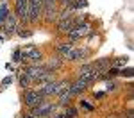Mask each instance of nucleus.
<instances>
[{
	"label": "nucleus",
	"instance_id": "f257e3e1",
	"mask_svg": "<svg viewBox=\"0 0 134 118\" xmlns=\"http://www.w3.org/2000/svg\"><path fill=\"white\" fill-rule=\"evenodd\" d=\"M68 86H70V81H66V79H63V81H52V82L40 84L38 86V91L41 93L43 98H50V97H57Z\"/></svg>",
	"mask_w": 134,
	"mask_h": 118
},
{
	"label": "nucleus",
	"instance_id": "f03ea898",
	"mask_svg": "<svg viewBox=\"0 0 134 118\" xmlns=\"http://www.w3.org/2000/svg\"><path fill=\"white\" fill-rule=\"evenodd\" d=\"M21 52V63L25 64H41L43 63V52L41 48H38V45H25L20 48Z\"/></svg>",
	"mask_w": 134,
	"mask_h": 118
},
{
	"label": "nucleus",
	"instance_id": "7ed1b4c3",
	"mask_svg": "<svg viewBox=\"0 0 134 118\" xmlns=\"http://www.w3.org/2000/svg\"><path fill=\"white\" fill-rule=\"evenodd\" d=\"M90 32H93V23L90 20L81 21V23H77L72 31L66 34V40H68V41H72V43L81 41V40H84V38H88V34H90Z\"/></svg>",
	"mask_w": 134,
	"mask_h": 118
},
{
	"label": "nucleus",
	"instance_id": "20e7f679",
	"mask_svg": "<svg viewBox=\"0 0 134 118\" xmlns=\"http://www.w3.org/2000/svg\"><path fill=\"white\" fill-rule=\"evenodd\" d=\"M43 14V0H27V25H38Z\"/></svg>",
	"mask_w": 134,
	"mask_h": 118
},
{
	"label": "nucleus",
	"instance_id": "39448f33",
	"mask_svg": "<svg viewBox=\"0 0 134 118\" xmlns=\"http://www.w3.org/2000/svg\"><path fill=\"white\" fill-rule=\"evenodd\" d=\"M55 109H57V104H55V102H48V100L45 98L41 104H38L36 107H32V109H29V111L38 118H48V116H52V115L55 113Z\"/></svg>",
	"mask_w": 134,
	"mask_h": 118
},
{
	"label": "nucleus",
	"instance_id": "423d86ee",
	"mask_svg": "<svg viewBox=\"0 0 134 118\" xmlns=\"http://www.w3.org/2000/svg\"><path fill=\"white\" fill-rule=\"evenodd\" d=\"M90 55H91V48H88V47H73L70 52L66 54V57H64V61H70V63H77V61H86V59H90Z\"/></svg>",
	"mask_w": 134,
	"mask_h": 118
},
{
	"label": "nucleus",
	"instance_id": "0eeeda50",
	"mask_svg": "<svg viewBox=\"0 0 134 118\" xmlns=\"http://www.w3.org/2000/svg\"><path fill=\"white\" fill-rule=\"evenodd\" d=\"M43 100H45V98L41 97V93H40L38 89H31V88H29V89H25V91H23V95H21V102H23V106L27 107V109L36 107L38 104H41Z\"/></svg>",
	"mask_w": 134,
	"mask_h": 118
},
{
	"label": "nucleus",
	"instance_id": "6e6552de",
	"mask_svg": "<svg viewBox=\"0 0 134 118\" xmlns=\"http://www.w3.org/2000/svg\"><path fill=\"white\" fill-rule=\"evenodd\" d=\"M45 72H48V70H47L43 64H25L23 70H21V74H25L32 82H38V79H40Z\"/></svg>",
	"mask_w": 134,
	"mask_h": 118
},
{
	"label": "nucleus",
	"instance_id": "1a4fd4ad",
	"mask_svg": "<svg viewBox=\"0 0 134 118\" xmlns=\"http://www.w3.org/2000/svg\"><path fill=\"white\" fill-rule=\"evenodd\" d=\"M18 25H20V21H18V18L11 13L9 16L4 20V23L0 25V31H4V36L5 38H11L14 32H16V29H18Z\"/></svg>",
	"mask_w": 134,
	"mask_h": 118
},
{
	"label": "nucleus",
	"instance_id": "9d476101",
	"mask_svg": "<svg viewBox=\"0 0 134 118\" xmlns=\"http://www.w3.org/2000/svg\"><path fill=\"white\" fill-rule=\"evenodd\" d=\"M64 57H61V55H52V57H48V59H43V66L48 70V72H55V70H61L63 66H64Z\"/></svg>",
	"mask_w": 134,
	"mask_h": 118
},
{
	"label": "nucleus",
	"instance_id": "9b49d317",
	"mask_svg": "<svg viewBox=\"0 0 134 118\" xmlns=\"http://www.w3.org/2000/svg\"><path fill=\"white\" fill-rule=\"evenodd\" d=\"M59 16V7L57 5H50V7H43V14H41V21H45L47 25H52L57 21Z\"/></svg>",
	"mask_w": 134,
	"mask_h": 118
},
{
	"label": "nucleus",
	"instance_id": "f8f14e48",
	"mask_svg": "<svg viewBox=\"0 0 134 118\" xmlns=\"http://www.w3.org/2000/svg\"><path fill=\"white\" fill-rule=\"evenodd\" d=\"M88 88H90V84H88L86 81H82V79H75V81H72V82H70L68 91H70L73 97H77V95H82Z\"/></svg>",
	"mask_w": 134,
	"mask_h": 118
},
{
	"label": "nucleus",
	"instance_id": "ddd939ff",
	"mask_svg": "<svg viewBox=\"0 0 134 118\" xmlns=\"http://www.w3.org/2000/svg\"><path fill=\"white\" fill-rule=\"evenodd\" d=\"M75 14H77V13H75ZM75 14L70 16V18H66V20H57L55 25H57V32H59V34L66 36V34L75 27Z\"/></svg>",
	"mask_w": 134,
	"mask_h": 118
},
{
	"label": "nucleus",
	"instance_id": "4468645a",
	"mask_svg": "<svg viewBox=\"0 0 134 118\" xmlns=\"http://www.w3.org/2000/svg\"><path fill=\"white\" fill-rule=\"evenodd\" d=\"M91 66L97 72H105L107 68H111V57H100L97 61H91Z\"/></svg>",
	"mask_w": 134,
	"mask_h": 118
},
{
	"label": "nucleus",
	"instance_id": "2eb2a0df",
	"mask_svg": "<svg viewBox=\"0 0 134 118\" xmlns=\"http://www.w3.org/2000/svg\"><path fill=\"white\" fill-rule=\"evenodd\" d=\"M72 98H73V95L68 91V88L64 89V91H61L59 95H57V107H66V106H70L72 104Z\"/></svg>",
	"mask_w": 134,
	"mask_h": 118
},
{
	"label": "nucleus",
	"instance_id": "dca6fc26",
	"mask_svg": "<svg viewBox=\"0 0 134 118\" xmlns=\"http://www.w3.org/2000/svg\"><path fill=\"white\" fill-rule=\"evenodd\" d=\"M73 47H75V45H73L72 41H68V40H66V41H59L55 45V54L61 55V57H66V54L70 52Z\"/></svg>",
	"mask_w": 134,
	"mask_h": 118
},
{
	"label": "nucleus",
	"instance_id": "f3484780",
	"mask_svg": "<svg viewBox=\"0 0 134 118\" xmlns=\"http://www.w3.org/2000/svg\"><path fill=\"white\" fill-rule=\"evenodd\" d=\"M13 13V7H11L9 0H0V25L4 23V20Z\"/></svg>",
	"mask_w": 134,
	"mask_h": 118
},
{
	"label": "nucleus",
	"instance_id": "a211bd4d",
	"mask_svg": "<svg viewBox=\"0 0 134 118\" xmlns=\"http://www.w3.org/2000/svg\"><path fill=\"white\" fill-rule=\"evenodd\" d=\"M127 63H129V57H127V55H118V57H111V66H114V68H124Z\"/></svg>",
	"mask_w": 134,
	"mask_h": 118
},
{
	"label": "nucleus",
	"instance_id": "6ab92c4d",
	"mask_svg": "<svg viewBox=\"0 0 134 118\" xmlns=\"http://www.w3.org/2000/svg\"><path fill=\"white\" fill-rule=\"evenodd\" d=\"M14 34H18L20 38H31L32 34H34V31H32L31 27H27V25H18V29H16V32Z\"/></svg>",
	"mask_w": 134,
	"mask_h": 118
},
{
	"label": "nucleus",
	"instance_id": "aec40b11",
	"mask_svg": "<svg viewBox=\"0 0 134 118\" xmlns=\"http://www.w3.org/2000/svg\"><path fill=\"white\" fill-rule=\"evenodd\" d=\"M18 84H20V88H23V89H29L34 82H32L31 79L27 77L25 74H21V72H18Z\"/></svg>",
	"mask_w": 134,
	"mask_h": 118
},
{
	"label": "nucleus",
	"instance_id": "412c9836",
	"mask_svg": "<svg viewBox=\"0 0 134 118\" xmlns=\"http://www.w3.org/2000/svg\"><path fill=\"white\" fill-rule=\"evenodd\" d=\"M52 81H57V79H55V75H54V72H45V74L38 79V82H36V84L40 86V84H45V82H52Z\"/></svg>",
	"mask_w": 134,
	"mask_h": 118
},
{
	"label": "nucleus",
	"instance_id": "4be33fe9",
	"mask_svg": "<svg viewBox=\"0 0 134 118\" xmlns=\"http://www.w3.org/2000/svg\"><path fill=\"white\" fill-rule=\"evenodd\" d=\"M63 115H64L66 118H77V115H79V109H77V107H73L72 104H70V106L64 107V113H63Z\"/></svg>",
	"mask_w": 134,
	"mask_h": 118
},
{
	"label": "nucleus",
	"instance_id": "5701e85b",
	"mask_svg": "<svg viewBox=\"0 0 134 118\" xmlns=\"http://www.w3.org/2000/svg\"><path fill=\"white\" fill-rule=\"evenodd\" d=\"M88 4H90L88 0H75L70 7H72V9L77 13V11H81V9H86V7H88Z\"/></svg>",
	"mask_w": 134,
	"mask_h": 118
},
{
	"label": "nucleus",
	"instance_id": "b1692460",
	"mask_svg": "<svg viewBox=\"0 0 134 118\" xmlns=\"http://www.w3.org/2000/svg\"><path fill=\"white\" fill-rule=\"evenodd\" d=\"M107 82V88H105V93H113L118 89V84H116V81L114 79H109V81H105Z\"/></svg>",
	"mask_w": 134,
	"mask_h": 118
},
{
	"label": "nucleus",
	"instance_id": "393cba45",
	"mask_svg": "<svg viewBox=\"0 0 134 118\" xmlns=\"http://www.w3.org/2000/svg\"><path fill=\"white\" fill-rule=\"evenodd\" d=\"M120 75H122V77H127V79H131V77L134 75V70L131 68V66H129V68H120Z\"/></svg>",
	"mask_w": 134,
	"mask_h": 118
},
{
	"label": "nucleus",
	"instance_id": "a878e982",
	"mask_svg": "<svg viewBox=\"0 0 134 118\" xmlns=\"http://www.w3.org/2000/svg\"><path fill=\"white\" fill-rule=\"evenodd\" d=\"M75 0H57V7L61 9V7H70Z\"/></svg>",
	"mask_w": 134,
	"mask_h": 118
},
{
	"label": "nucleus",
	"instance_id": "bb28decb",
	"mask_svg": "<svg viewBox=\"0 0 134 118\" xmlns=\"http://www.w3.org/2000/svg\"><path fill=\"white\" fill-rule=\"evenodd\" d=\"M13 61H14V63H21V52H20V48H16V50L13 52Z\"/></svg>",
	"mask_w": 134,
	"mask_h": 118
},
{
	"label": "nucleus",
	"instance_id": "cd10ccee",
	"mask_svg": "<svg viewBox=\"0 0 134 118\" xmlns=\"http://www.w3.org/2000/svg\"><path fill=\"white\" fill-rule=\"evenodd\" d=\"M81 106H82L84 109H88V111H95V106L90 104V100H81Z\"/></svg>",
	"mask_w": 134,
	"mask_h": 118
},
{
	"label": "nucleus",
	"instance_id": "c85d7f7f",
	"mask_svg": "<svg viewBox=\"0 0 134 118\" xmlns=\"http://www.w3.org/2000/svg\"><path fill=\"white\" fill-rule=\"evenodd\" d=\"M50 5H57V0H43V7H50Z\"/></svg>",
	"mask_w": 134,
	"mask_h": 118
},
{
	"label": "nucleus",
	"instance_id": "c756f323",
	"mask_svg": "<svg viewBox=\"0 0 134 118\" xmlns=\"http://www.w3.org/2000/svg\"><path fill=\"white\" fill-rule=\"evenodd\" d=\"M105 95H107L105 91H97V93H95V95H93V97H95L97 100H100V98H104V97H105Z\"/></svg>",
	"mask_w": 134,
	"mask_h": 118
},
{
	"label": "nucleus",
	"instance_id": "7c9ffc66",
	"mask_svg": "<svg viewBox=\"0 0 134 118\" xmlns=\"http://www.w3.org/2000/svg\"><path fill=\"white\" fill-rule=\"evenodd\" d=\"M13 82V77H5L4 81H2V86H7V84H11Z\"/></svg>",
	"mask_w": 134,
	"mask_h": 118
},
{
	"label": "nucleus",
	"instance_id": "2f4dec72",
	"mask_svg": "<svg viewBox=\"0 0 134 118\" xmlns=\"http://www.w3.org/2000/svg\"><path fill=\"white\" fill-rule=\"evenodd\" d=\"M21 118H38V116H34L31 111H27V113H23V115H21Z\"/></svg>",
	"mask_w": 134,
	"mask_h": 118
},
{
	"label": "nucleus",
	"instance_id": "473e14b6",
	"mask_svg": "<svg viewBox=\"0 0 134 118\" xmlns=\"http://www.w3.org/2000/svg\"><path fill=\"white\" fill-rule=\"evenodd\" d=\"M50 118H66V116H64L63 113H54V115H52Z\"/></svg>",
	"mask_w": 134,
	"mask_h": 118
}]
</instances>
